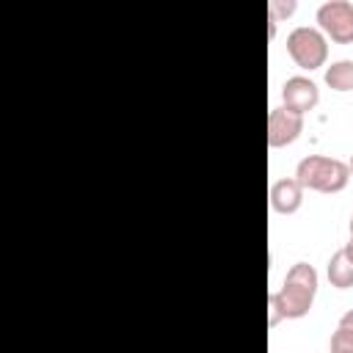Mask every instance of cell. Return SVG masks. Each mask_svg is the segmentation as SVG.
<instances>
[{"label": "cell", "mask_w": 353, "mask_h": 353, "mask_svg": "<svg viewBox=\"0 0 353 353\" xmlns=\"http://www.w3.org/2000/svg\"><path fill=\"white\" fill-rule=\"evenodd\" d=\"M287 52L295 61V66L314 72V69L325 66V61H328V39L323 36L320 28L298 25L287 36Z\"/></svg>", "instance_id": "3957f363"}, {"label": "cell", "mask_w": 353, "mask_h": 353, "mask_svg": "<svg viewBox=\"0 0 353 353\" xmlns=\"http://www.w3.org/2000/svg\"><path fill=\"white\" fill-rule=\"evenodd\" d=\"M347 168H350V176H353V154H350V160H347Z\"/></svg>", "instance_id": "5bb4252c"}, {"label": "cell", "mask_w": 353, "mask_h": 353, "mask_svg": "<svg viewBox=\"0 0 353 353\" xmlns=\"http://www.w3.org/2000/svg\"><path fill=\"white\" fill-rule=\"evenodd\" d=\"M281 102H284V108H290V110L306 116L309 110L317 108V102H320V88H317V83H314L312 77H306V74H292V77H287L284 85H281Z\"/></svg>", "instance_id": "8992f818"}, {"label": "cell", "mask_w": 353, "mask_h": 353, "mask_svg": "<svg viewBox=\"0 0 353 353\" xmlns=\"http://www.w3.org/2000/svg\"><path fill=\"white\" fill-rule=\"evenodd\" d=\"M317 287H320V276H317L314 265L295 262L287 270L284 284L268 295V325L276 328L281 320H301V317H306L312 312Z\"/></svg>", "instance_id": "6da1fadb"}, {"label": "cell", "mask_w": 353, "mask_h": 353, "mask_svg": "<svg viewBox=\"0 0 353 353\" xmlns=\"http://www.w3.org/2000/svg\"><path fill=\"white\" fill-rule=\"evenodd\" d=\"M339 328H345V331H350L353 334V309H347L342 317H339V323H336Z\"/></svg>", "instance_id": "7c38bea8"}, {"label": "cell", "mask_w": 353, "mask_h": 353, "mask_svg": "<svg viewBox=\"0 0 353 353\" xmlns=\"http://www.w3.org/2000/svg\"><path fill=\"white\" fill-rule=\"evenodd\" d=\"M314 17L325 39L336 44H353V3L350 0H325L317 6Z\"/></svg>", "instance_id": "277c9868"}, {"label": "cell", "mask_w": 353, "mask_h": 353, "mask_svg": "<svg viewBox=\"0 0 353 353\" xmlns=\"http://www.w3.org/2000/svg\"><path fill=\"white\" fill-rule=\"evenodd\" d=\"M325 276H328L331 287H336V290H350L353 287V262L345 256L342 248L331 254L328 268H325Z\"/></svg>", "instance_id": "ba28073f"}, {"label": "cell", "mask_w": 353, "mask_h": 353, "mask_svg": "<svg viewBox=\"0 0 353 353\" xmlns=\"http://www.w3.org/2000/svg\"><path fill=\"white\" fill-rule=\"evenodd\" d=\"M295 179L301 182L303 190H314V193H339L347 188L350 182V168L345 160L339 157H328V154H306L298 168H295Z\"/></svg>", "instance_id": "7a4b0ae2"}, {"label": "cell", "mask_w": 353, "mask_h": 353, "mask_svg": "<svg viewBox=\"0 0 353 353\" xmlns=\"http://www.w3.org/2000/svg\"><path fill=\"white\" fill-rule=\"evenodd\" d=\"M350 240H353V215H350Z\"/></svg>", "instance_id": "9a60e30c"}, {"label": "cell", "mask_w": 353, "mask_h": 353, "mask_svg": "<svg viewBox=\"0 0 353 353\" xmlns=\"http://www.w3.org/2000/svg\"><path fill=\"white\" fill-rule=\"evenodd\" d=\"M303 204V188L295 176H281L270 185V210L279 215H292Z\"/></svg>", "instance_id": "52a82bcc"}, {"label": "cell", "mask_w": 353, "mask_h": 353, "mask_svg": "<svg viewBox=\"0 0 353 353\" xmlns=\"http://www.w3.org/2000/svg\"><path fill=\"white\" fill-rule=\"evenodd\" d=\"M342 251H345V256H347V259L353 262V240H347V243L342 245Z\"/></svg>", "instance_id": "4fadbf2b"}, {"label": "cell", "mask_w": 353, "mask_h": 353, "mask_svg": "<svg viewBox=\"0 0 353 353\" xmlns=\"http://www.w3.org/2000/svg\"><path fill=\"white\" fill-rule=\"evenodd\" d=\"M303 132V116L279 105V108H270L268 113V146L270 149H281V146H290L301 138Z\"/></svg>", "instance_id": "5b68a950"}, {"label": "cell", "mask_w": 353, "mask_h": 353, "mask_svg": "<svg viewBox=\"0 0 353 353\" xmlns=\"http://www.w3.org/2000/svg\"><path fill=\"white\" fill-rule=\"evenodd\" d=\"M295 8H298V3H295V0H270V3H268V19L281 22V19L292 17V14H295Z\"/></svg>", "instance_id": "30bf717a"}, {"label": "cell", "mask_w": 353, "mask_h": 353, "mask_svg": "<svg viewBox=\"0 0 353 353\" xmlns=\"http://www.w3.org/2000/svg\"><path fill=\"white\" fill-rule=\"evenodd\" d=\"M325 85L331 91H353V58H339L331 66H325Z\"/></svg>", "instance_id": "9c48e42d"}, {"label": "cell", "mask_w": 353, "mask_h": 353, "mask_svg": "<svg viewBox=\"0 0 353 353\" xmlns=\"http://www.w3.org/2000/svg\"><path fill=\"white\" fill-rule=\"evenodd\" d=\"M331 353H353V334L339 328L331 334Z\"/></svg>", "instance_id": "8fae6325"}]
</instances>
